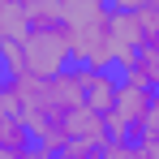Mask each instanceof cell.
Segmentation results:
<instances>
[{
	"instance_id": "obj_6",
	"label": "cell",
	"mask_w": 159,
	"mask_h": 159,
	"mask_svg": "<svg viewBox=\"0 0 159 159\" xmlns=\"http://www.w3.org/2000/svg\"><path fill=\"white\" fill-rule=\"evenodd\" d=\"M0 146L13 151V155H30V151H34L30 125L17 116V112H4V107H0Z\"/></svg>"
},
{
	"instance_id": "obj_7",
	"label": "cell",
	"mask_w": 159,
	"mask_h": 159,
	"mask_svg": "<svg viewBox=\"0 0 159 159\" xmlns=\"http://www.w3.org/2000/svg\"><path fill=\"white\" fill-rule=\"evenodd\" d=\"M26 17H65L69 0H13Z\"/></svg>"
},
{
	"instance_id": "obj_3",
	"label": "cell",
	"mask_w": 159,
	"mask_h": 159,
	"mask_svg": "<svg viewBox=\"0 0 159 159\" xmlns=\"http://www.w3.org/2000/svg\"><path fill=\"white\" fill-rule=\"evenodd\" d=\"M151 107H155V90L133 86V82H120L116 103H112V112H107V133H120V138H133V142H138L142 129H146Z\"/></svg>"
},
{
	"instance_id": "obj_9",
	"label": "cell",
	"mask_w": 159,
	"mask_h": 159,
	"mask_svg": "<svg viewBox=\"0 0 159 159\" xmlns=\"http://www.w3.org/2000/svg\"><path fill=\"white\" fill-rule=\"evenodd\" d=\"M0 159H30V155H13V151H4V146H0Z\"/></svg>"
},
{
	"instance_id": "obj_8",
	"label": "cell",
	"mask_w": 159,
	"mask_h": 159,
	"mask_svg": "<svg viewBox=\"0 0 159 159\" xmlns=\"http://www.w3.org/2000/svg\"><path fill=\"white\" fill-rule=\"evenodd\" d=\"M142 133H155L159 138V90H155V107H151V116H146V129Z\"/></svg>"
},
{
	"instance_id": "obj_1",
	"label": "cell",
	"mask_w": 159,
	"mask_h": 159,
	"mask_svg": "<svg viewBox=\"0 0 159 159\" xmlns=\"http://www.w3.org/2000/svg\"><path fill=\"white\" fill-rule=\"evenodd\" d=\"M0 60L13 78H60L73 65V43L65 17H30L22 43L0 48Z\"/></svg>"
},
{
	"instance_id": "obj_4",
	"label": "cell",
	"mask_w": 159,
	"mask_h": 159,
	"mask_svg": "<svg viewBox=\"0 0 159 159\" xmlns=\"http://www.w3.org/2000/svg\"><path fill=\"white\" fill-rule=\"evenodd\" d=\"M78 82H82V99H86V107H95L99 116H107L112 103H116V90H120V73H116V69L78 65Z\"/></svg>"
},
{
	"instance_id": "obj_5",
	"label": "cell",
	"mask_w": 159,
	"mask_h": 159,
	"mask_svg": "<svg viewBox=\"0 0 159 159\" xmlns=\"http://www.w3.org/2000/svg\"><path fill=\"white\" fill-rule=\"evenodd\" d=\"M116 73H120V82L159 90V39H142V48L133 52V60H125Z\"/></svg>"
},
{
	"instance_id": "obj_2",
	"label": "cell",
	"mask_w": 159,
	"mask_h": 159,
	"mask_svg": "<svg viewBox=\"0 0 159 159\" xmlns=\"http://www.w3.org/2000/svg\"><path fill=\"white\" fill-rule=\"evenodd\" d=\"M112 17H116V9L103 4V0H69L65 26H69V43H73V65L116 69Z\"/></svg>"
}]
</instances>
